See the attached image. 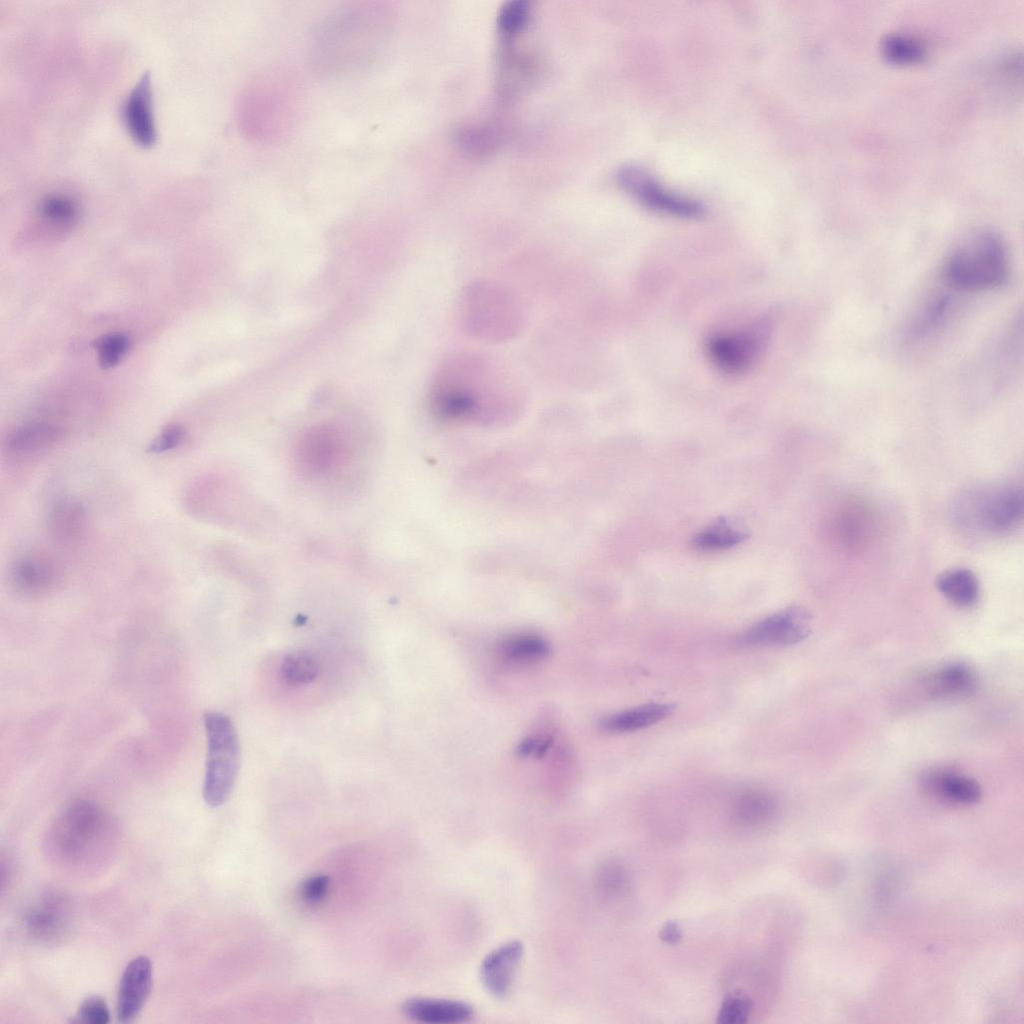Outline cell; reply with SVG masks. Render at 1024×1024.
Segmentation results:
<instances>
[{
  "label": "cell",
  "instance_id": "cell-21",
  "mask_svg": "<svg viewBox=\"0 0 1024 1024\" xmlns=\"http://www.w3.org/2000/svg\"><path fill=\"white\" fill-rule=\"evenodd\" d=\"M935 586L946 600L960 608L973 607L980 598L978 577L968 568L955 567L941 572Z\"/></svg>",
  "mask_w": 1024,
  "mask_h": 1024
},
{
  "label": "cell",
  "instance_id": "cell-36",
  "mask_svg": "<svg viewBox=\"0 0 1024 1024\" xmlns=\"http://www.w3.org/2000/svg\"><path fill=\"white\" fill-rule=\"evenodd\" d=\"M551 740L543 737H531L522 742L519 752L523 755H542L549 747Z\"/></svg>",
  "mask_w": 1024,
  "mask_h": 1024
},
{
  "label": "cell",
  "instance_id": "cell-5",
  "mask_svg": "<svg viewBox=\"0 0 1024 1024\" xmlns=\"http://www.w3.org/2000/svg\"><path fill=\"white\" fill-rule=\"evenodd\" d=\"M1023 504L1022 488L1003 483L963 493L953 512L966 529L987 536H1005L1020 526Z\"/></svg>",
  "mask_w": 1024,
  "mask_h": 1024
},
{
  "label": "cell",
  "instance_id": "cell-6",
  "mask_svg": "<svg viewBox=\"0 0 1024 1024\" xmlns=\"http://www.w3.org/2000/svg\"><path fill=\"white\" fill-rule=\"evenodd\" d=\"M461 313L467 330L486 341H502L518 332L522 306L512 291L500 284L477 282L463 293Z\"/></svg>",
  "mask_w": 1024,
  "mask_h": 1024
},
{
  "label": "cell",
  "instance_id": "cell-18",
  "mask_svg": "<svg viewBox=\"0 0 1024 1024\" xmlns=\"http://www.w3.org/2000/svg\"><path fill=\"white\" fill-rule=\"evenodd\" d=\"M925 787L938 798L954 804H973L982 795L980 784L969 775L947 768H935L923 775Z\"/></svg>",
  "mask_w": 1024,
  "mask_h": 1024
},
{
  "label": "cell",
  "instance_id": "cell-14",
  "mask_svg": "<svg viewBox=\"0 0 1024 1024\" xmlns=\"http://www.w3.org/2000/svg\"><path fill=\"white\" fill-rule=\"evenodd\" d=\"M523 954L522 941L514 939L500 944L484 957L480 980L489 994L504 998L510 992Z\"/></svg>",
  "mask_w": 1024,
  "mask_h": 1024
},
{
  "label": "cell",
  "instance_id": "cell-13",
  "mask_svg": "<svg viewBox=\"0 0 1024 1024\" xmlns=\"http://www.w3.org/2000/svg\"><path fill=\"white\" fill-rule=\"evenodd\" d=\"M153 968L144 955L132 959L123 971L118 995L117 1018L122 1023L133 1022L142 1011L152 989Z\"/></svg>",
  "mask_w": 1024,
  "mask_h": 1024
},
{
  "label": "cell",
  "instance_id": "cell-12",
  "mask_svg": "<svg viewBox=\"0 0 1024 1024\" xmlns=\"http://www.w3.org/2000/svg\"><path fill=\"white\" fill-rule=\"evenodd\" d=\"M122 118L128 134L137 145L148 148L155 144L157 133L149 71L143 73L126 97Z\"/></svg>",
  "mask_w": 1024,
  "mask_h": 1024
},
{
  "label": "cell",
  "instance_id": "cell-26",
  "mask_svg": "<svg viewBox=\"0 0 1024 1024\" xmlns=\"http://www.w3.org/2000/svg\"><path fill=\"white\" fill-rule=\"evenodd\" d=\"M880 49L888 61L896 64L917 63L926 56V47L919 39L900 32L887 34Z\"/></svg>",
  "mask_w": 1024,
  "mask_h": 1024
},
{
  "label": "cell",
  "instance_id": "cell-30",
  "mask_svg": "<svg viewBox=\"0 0 1024 1024\" xmlns=\"http://www.w3.org/2000/svg\"><path fill=\"white\" fill-rule=\"evenodd\" d=\"M949 307L950 299L948 296H940L930 302L912 326L910 330L911 338L920 340L937 329L946 317Z\"/></svg>",
  "mask_w": 1024,
  "mask_h": 1024
},
{
  "label": "cell",
  "instance_id": "cell-4",
  "mask_svg": "<svg viewBox=\"0 0 1024 1024\" xmlns=\"http://www.w3.org/2000/svg\"><path fill=\"white\" fill-rule=\"evenodd\" d=\"M948 285L962 291H989L1001 287L1009 275L1003 240L992 231L967 238L948 258L944 269Z\"/></svg>",
  "mask_w": 1024,
  "mask_h": 1024
},
{
  "label": "cell",
  "instance_id": "cell-32",
  "mask_svg": "<svg viewBox=\"0 0 1024 1024\" xmlns=\"http://www.w3.org/2000/svg\"><path fill=\"white\" fill-rule=\"evenodd\" d=\"M751 1001L748 997L734 994L722 1002L717 1021L721 1024H741L746 1022L751 1012Z\"/></svg>",
  "mask_w": 1024,
  "mask_h": 1024
},
{
  "label": "cell",
  "instance_id": "cell-1",
  "mask_svg": "<svg viewBox=\"0 0 1024 1024\" xmlns=\"http://www.w3.org/2000/svg\"><path fill=\"white\" fill-rule=\"evenodd\" d=\"M393 26V10L384 0L340 5L312 32L307 56L312 73L338 78L368 68L383 55Z\"/></svg>",
  "mask_w": 1024,
  "mask_h": 1024
},
{
  "label": "cell",
  "instance_id": "cell-37",
  "mask_svg": "<svg viewBox=\"0 0 1024 1024\" xmlns=\"http://www.w3.org/2000/svg\"><path fill=\"white\" fill-rule=\"evenodd\" d=\"M681 937V928L674 921L667 922L660 930V938L667 944H676L680 941Z\"/></svg>",
  "mask_w": 1024,
  "mask_h": 1024
},
{
  "label": "cell",
  "instance_id": "cell-17",
  "mask_svg": "<svg viewBox=\"0 0 1024 1024\" xmlns=\"http://www.w3.org/2000/svg\"><path fill=\"white\" fill-rule=\"evenodd\" d=\"M402 1011L408 1018L429 1024H454L469 1021L473 1007L463 1001L416 997L403 1003Z\"/></svg>",
  "mask_w": 1024,
  "mask_h": 1024
},
{
  "label": "cell",
  "instance_id": "cell-9",
  "mask_svg": "<svg viewBox=\"0 0 1024 1024\" xmlns=\"http://www.w3.org/2000/svg\"><path fill=\"white\" fill-rule=\"evenodd\" d=\"M766 333L763 325H757L743 331L716 334L708 340V355L726 373L743 372L760 354Z\"/></svg>",
  "mask_w": 1024,
  "mask_h": 1024
},
{
  "label": "cell",
  "instance_id": "cell-27",
  "mask_svg": "<svg viewBox=\"0 0 1024 1024\" xmlns=\"http://www.w3.org/2000/svg\"><path fill=\"white\" fill-rule=\"evenodd\" d=\"M319 663L308 652L297 651L287 655L281 664V676L289 685L310 683L319 673Z\"/></svg>",
  "mask_w": 1024,
  "mask_h": 1024
},
{
  "label": "cell",
  "instance_id": "cell-3",
  "mask_svg": "<svg viewBox=\"0 0 1024 1024\" xmlns=\"http://www.w3.org/2000/svg\"><path fill=\"white\" fill-rule=\"evenodd\" d=\"M302 87L294 72L271 67L253 75L236 104L237 126L248 141L274 145L290 136L302 109Z\"/></svg>",
  "mask_w": 1024,
  "mask_h": 1024
},
{
  "label": "cell",
  "instance_id": "cell-2",
  "mask_svg": "<svg viewBox=\"0 0 1024 1024\" xmlns=\"http://www.w3.org/2000/svg\"><path fill=\"white\" fill-rule=\"evenodd\" d=\"M520 381L503 364L487 355L460 353L447 358L436 371L430 405L441 420L479 417L492 405L520 397Z\"/></svg>",
  "mask_w": 1024,
  "mask_h": 1024
},
{
  "label": "cell",
  "instance_id": "cell-7",
  "mask_svg": "<svg viewBox=\"0 0 1024 1024\" xmlns=\"http://www.w3.org/2000/svg\"><path fill=\"white\" fill-rule=\"evenodd\" d=\"M207 758L203 782L205 802L217 807L230 796L239 770L240 748L231 719L220 712L204 715Z\"/></svg>",
  "mask_w": 1024,
  "mask_h": 1024
},
{
  "label": "cell",
  "instance_id": "cell-19",
  "mask_svg": "<svg viewBox=\"0 0 1024 1024\" xmlns=\"http://www.w3.org/2000/svg\"><path fill=\"white\" fill-rule=\"evenodd\" d=\"M63 436V429L54 423L29 422L9 432L4 447L11 455L30 456L53 448Z\"/></svg>",
  "mask_w": 1024,
  "mask_h": 1024
},
{
  "label": "cell",
  "instance_id": "cell-20",
  "mask_svg": "<svg viewBox=\"0 0 1024 1024\" xmlns=\"http://www.w3.org/2000/svg\"><path fill=\"white\" fill-rule=\"evenodd\" d=\"M47 525L56 540L63 543L76 542L86 530V509L75 499L62 498L50 508Z\"/></svg>",
  "mask_w": 1024,
  "mask_h": 1024
},
{
  "label": "cell",
  "instance_id": "cell-31",
  "mask_svg": "<svg viewBox=\"0 0 1024 1024\" xmlns=\"http://www.w3.org/2000/svg\"><path fill=\"white\" fill-rule=\"evenodd\" d=\"M529 5L525 0H508L499 10L497 22L505 32H515L525 25Z\"/></svg>",
  "mask_w": 1024,
  "mask_h": 1024
},
{
  "label": "cell",
  "instance_id": "cell-24",
  "mask_svg": "<svg viewBox=\"0 0 1024 1024\" xmlns=\"http://www.w3.org/2000/svg\"><path fill=\"white\" fill-rule=\"evenodd\" d=\"M748 533L735 523L720 519L698 532L693 546L702 551L723 550L744 542Z\"/></svg>",
  "mask_w": 1024,
  "mask_h": 1024
},
{
  "label": "cell",
  "instance_id": "cell-11",
  "mask_svg": "<svg viewBox=\"0 0 1024 1024\" xmlns=\"http://www.w3.org/2000/svg\"><path fill=\"white\" fill-rule=\"evenodd\" d=\"M345 457V443L340 431L328 424L310 428L297 446V459L301 468L310 474H324L341 463Z\"/></svg>",
  "mask_w": 1024,
  "mask_h": 1024
},
{
  "label": "cell",
  "instance_id": "cell-8",
  "mask_svg": "<svg viewBox=\"0 0 1024 1024\" xmlns=\"http://www.w3.org/2000/svg\"><path fill=\"white\" fill-rule=\"evenodd\" d=\"M617 178L630 195L651 210L681 218H698L705 212L701 203L669 191L639 167L623 166Z\"/></svg>",
  "mask_w": 1024,
  "mask_h": 1024
},
{
  "label": "cell",
  "instance_id": "cell-22",
  "mask_svg": "<svg viewBox=\"0 0 1024 1024\" xmlns=\"http://www.w3.org/2000/svg\"><path fill=\"white\" fill-rule=\"evenodd\" d=\"M673 706L666 703H650L617 712L601 721L603 730L610 733H626L649 727L667 718Z\"/></svg>",
  "mask_w": 1024,
  "mask_h": 1024
},
{
  "label": "cell",
  "instance_id": "cell-23",
  "mask_svg": "<svg viewBox=\"0 0 1024 1024\" xmlns=\"http://www.w3.org/2000/svg\"><path fill=\"white\" fill-rule=\"evenodd\" d=\"M77 200L66 192L47 194L39 203L38 214L46 225L55 229H69L79 218Z\"/></svg>",
  "mask_w": 1024,
  "mask_h": 1024
},
{
  "label": "cell",
  "instance_id": "cell-25",
  "mask_svg": "<svg viewBox=\"0 0 1024 1024\" xmlns=\"http://www.w3.org/2000/svg\"><path fill=\"white\" fill-rule=\"evenodd\" d=\"M549 645L535 635H519L506 639L499 648L502 659L512 664H531L544 659Z\"/></svg>",
  "mask_w": 1024,
  "mask_h": 1024
},
{
  "label": "cell",
  "instance_id": "cell-29",
  "mask_svg": "<svg viewBox=\"0 0 1024 1024\" xmlns=\"http://www.w3.org/2000/svg\"><path fill=\"white\" fill-rule=\"evenodd\" d=\"M130 348V338L122 332H112L98 338L95 349L99 365L103 369L116 366Z\"/></svg>",
  "mask_w": 1024,
  "mask_h": 1024
},
{
  "label": "cell",
  "instance_id": "cell-34",
  "mask_svg": "<svg viewBox=\"0 0 1024 1024\" xmlns=\"http://www.w3.org/2000/svg\"><path fill=\"white\" fill-rule=\"evenodd\" d=\"M185 435L186 431L181 424H168L151 441L148 446V451L153 454H162L171 451L183 442Z\"/></svg>",
  "mask_w": 1024,
  "mask_h": 1024
},
{
  "label": "cell",
  "instance_id": "cell-15",
  "mask_svg": "<svg viewBox=\"0 0 1024 1024\" xmlns=\"http://www.w3.org/2000/svg\"><path fill=\"white\" fill-rule=\"evenodd\" d=\"M59 564L50 556L29 553L19 557L10 569V582L16 591L38 595L53 589L61 580Z\"/></svg>",
  "mask_w": 1024,
  "mask_h": 1024
},
{
  "label": "cell",
  "instance_id": "cell-28",
  "mask_svg": "<svg viewBox=\"0 0 1024 1024\" xmlns=\"http://www.w3.org/2000/svg\"><path fill=\"white\" fill-rule=\"evenodd\" d=\"M775 808L774 799L761 790H752L741 795L735 804L737 818L755 822L768 817Z\"/></svg>",
  "mask_w": 1024,
  "mask_h": 1024
},
{
  "label": "cell",
  "instance_id": "cell-33",
  "mask_svg": "<svg viewBox=\"0 0 1024 1024\" xmlns=\"http://www.w3.org/2000/svg\"><path fill=\"white\" fill-rule=\"evenodd\" d=\"M72 1021L91 1024L108 1023L110 1021V1013L105 1000L99 996L86 998Z\"/></svg>",
  "mask_w": 1024,
  "mask_h": 1024
},
{
  "label": "cell",
  "instance_id": "cell-16",
  "mask_svg": "<svg viewBox=\"0 0 1024 1024\" xmlns=\"http://www.w3.org/2000/svg\"><path fill=\"white\" fill-rule=\"evenodd\" d=\"M979 685L975 670L964 662H950L928 677L927 693L936 700L955 701L971 697Z\"/></svg>",
  "mask_w": 1024,
  "mask_h": 1024
},
{
  "label": "cell",
  "instance_id": "cell-35",
  "mask_svg": "<svg viewBox=\"0 0 1024 1024\" xmlns=\"http://www.w3.org/2000/svg\"><path fill=\"white\" fill-rule=\"evenodd\" d=\"M329 889V878L324 875L312 876L304 881L301 887L303 898L309 903L321 901Z\"/></svg>",
  "mask_w": 1024,
  "mask_h": 1024
},
{
  "label": "cell",
  "instance_id": "cell-10",
  "mask_svg": "<svg viewBox=\"0 0 1024 1024\" xmlns=\"http://www.w3.org/2000/svg\"><path fill=\"white\" fill-rule=\"evenodd\" d=\"M811 630L808 611L799 606L789 607L748 629L742 643L749 646H783L803 641Z\"/></svg>",
  "mask_w": 1024,
  "mask_h": 1024
}]
</instances>
